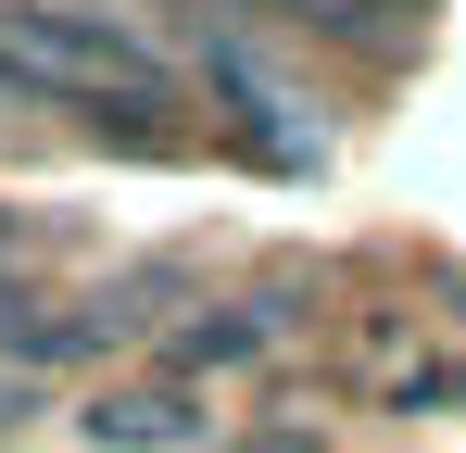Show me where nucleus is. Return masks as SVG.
Listing matches in <instances>:
<instances>
[{"label":"nucleus","mask_w":466,"mask_h":453,"mask_svg":"<svg viewBox=\"0 0 466 453\" xmlns=\"http://www.w3.org/2000/svg\"><path fill=\"white\" fill-rule=\"evenodd\" d=\"M0 64L38 76V88H127V101H152V64H139V38H114V25H88V13H38V0H13L0 13Z\"/></svg>","instance_id":"1"},{"label":"nucleus","mask_w":466,"mask_h":453,"mask_svg":"<svg viewBox=\"0 0 466 453\" xmlns=\"http://www.w3.org/2000/svg\"><path fill=\"white\" fill-rule=\"evenodd\" d=\"M88 441H101V453H164V441H189V390H101V403H88Z\"/></svg>","instance_id":"2"},{"label":"nucleus","mask_w":466,"mask_h":453,"mask_svg":"<svg viewBox=\"0 0 466 453\" xmlns=\"http://www.w3.org/2000/svg\"><path fill=\"white\" fill-rule=\"evenodd\" d=\"M215 88H228V101H239V114H252V139H265V151H278V164H303V126H290V88H278V76H265V64H252V51H215Z\"/></svg>","instance_id":"3"},{"label":"nucleus","mask_w":466,"mask_h":453,"mask_svg":"<svg viewBox=\"0 0 466 453\" xmlns=\"http://www.w3.org/2000/svg\"><path fill=\"white\" fill-rule=\"evenodd\" d=\"M239 353H265V315H202L177 340V366H239Z\"/></svg>","instance_id":"4"},{"label":"nucleus","mask_w":466,"mask_h":453,"mask_svg":"<svg viewBox=\"0 0 466 453\" xmlns=\"http://www.w3.org/2000/svg\"><path fill=\"white\" fill-rule=\"evenodd\" d=\"M0 265H13V215H0Z\"/></svg>","instance_id":"5"},{"label":"nucleus","mask_w":466,"mask_h":453,"mask_svg":"<svg viewBox=\"0 0 466 453\" xmlns=\"http://www.w3.org/2000/svg\"><path fill=\"white\" fill-rule=\"evenodd\" d=\"M252 453H303V441H252Z\"/></svg>","instance_id":"6"}]
</instances>
